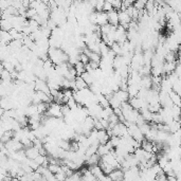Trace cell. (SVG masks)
I'll list each match as a JSON object with an SVG mask.
<instances>
[{"mask_svg": "<svg viewBox=\"0 0 181 181\" xmlns=\"http://www.w3.org/2000/svg\"><path fill=\"white\" fill-rule=\"evenodd\" d=\"M13 28L12 22L9 19H4V18H0V30H3V31H10Z\"/></svg>", "mask_w": 181, "mask_h": 181, "instance_id": "obj_11", "label": "cell"}, {"mask_svg": "<svg viewBox=\"0 0 181 181\" xmlns=\"http://www.w3.org/2000/svg\"><path fill=\"white\" fill-rule=\"evenodd\" d=\"M118 16H119V24L122 27H124L125 29L128 28V24L131 21V18L129 17V15L123 10H119L118 12Z\"/></svg>", "mask_w": 181, "mask_h": 181, "instance_id": "obj_3", "label": "cell"}, {"mask_svg": "<svg viewBox=\"0 0 181 181\" xmlns=\"http://www.w3.org/2000/svg\"><path fill=\"white\" fill-rule=\"evenodd\" d=\"M24 153H26V157L29 158V159H35V158L39 155V152H38V150L35 147V146L31 145L26 148Z\"/></svg>", "mask_w": 181, "mask_h": 181, "instance_id": "obj_8", "label": "cell"}, {"mask_svg": "<svg viewBox=\"0 0 181 181\" xmlns=\"http://www.w3.org/2000/svg\"><path fill=\"white\" fill-rule=\"evenodd\" d=\"M113 97L116 98H118L121 103L126 102L129 98V95H128V92L126 90H122V89H118L116 91L113 92Z\"/></svg>", "mask_w": 181, "mask_h": 181, "instance_id": "obj_6", "label": "cell"}, {"mask_svg": "<svg viewBox=\"0 0 181 181\" xmlns=\"http://www.w3.org/2000/svg\"><path fill=\"white\" fill-rule=\"evenodd\" d=\"M123 175H124V172H123L122 168H113L108 174L110 180H122Z\"/></svg>", "mask_w": 181, "mask_h": 181, "instance_id": "obj_7", "label": "cell"}, {"mask_svg": "<svg viewBox=\"0 0 181 181\" xmlns=\"http://www.w3.org/2000/svg\"><path fill=\"white\" fill-rule=\"evenodd\" d=\"M3 69H4V68H3V64H2V61H0V73L3 71Z\"/></svg>", "mask_w": 181, "mask_h": 181, "instance_id": "obj_17", "label": "cell"}, {"mask_svg": "<svg viewBox=\"0 0 181 181\" xmlns=\"http://www.w3.org/2000/svg\"><path fill=\"white\" fill-rule=\"evenodd\" d=\"M111 132L112 136H118V137H123L126 134H128L127 127L123 122H119L116 125H113L111 127Z\"/></svg>", "mask_w": 181, "mask_h": 181, "instance_id": "obj_2", "label": "cell"}, {"mask_svg": "<svg viewBox=\"0 0 181 181\" xmlns=\"http://www.w3.org/2000/svg\"><path fill=\"white\" fill-rule=\"evenodd\" d=\"M36 107H37V112L39 114H43L46 111H47L48 107H49V103H45V102H40L38 104H36Z\"/></svg>", "mask_w": 181, "mask_h": 181, "instance_id": "obj_14", "label": "cell"}, {"mask_svg": "<svg viewBox=\"0 0 181 181\" xmlns=\"http://www.w3.org/2000/svg\"><path fill=\"white\" fill-rule=\"evenodd\" d=\"M168 95H169V98H171V100L174 105H178V106H180V94L179 93L171 90L168 92Z\"/></svg>", "mask_w": 181, "mask_h": 181, "instance_id": "obj_12", "label": "cell"}, {"mask_svg": "<svg viewBox=\"0 0 181 181\" xmlns=\"http://www.w3.org/2000/svg\"><path fill=\"white\" fill-rule=\"evenodd\" d=\"M111 10H113L112 4L110 3V2H108V1L105 0L104 4H103V11H104V12H109V11H111Z\"/></svg>", "mask_w": 181, "mask_h": 181, "instance_id": "obj_16", "label": "cell"}, {"mask_svg": "<svg viewBox=\"0 0 181 181\" xmlns=\"http://www.w3.org/2000/svg\"><path fill=\"white\" fill-rule=\"evenodd\" d=\"M0 79H2V82H11L12 81V75H11L10 71L3 69V71L0 73Z\"/></svg>", "mask_w": 181, "mask_h": 181, "instance_id": "obj_15", "label": "cell"}, {"mask_svg": "<svg viewBox=\"0 0 181 181\" xmlns=\"http://www.w3.org/2000/svg\"><path fill=\"white\" fill-rule=\"evenodd\" d=\"M95 24L100 27L105 24H108L107 13L104 12V11H101V12H97V11H95Z\"/></svg>", "mask_w": 181, "mask_h": 181, "instance_id": "obj_5", "label": "cell"}, {"mask_svg": "<svg viewBox=\"0 0 181 181\" xmlns=\"http://www.w3.org/2000/svg\"><path fill=\"white\" fill-rule=\"evenodd\" d=\"M87 84L85 83V81L83 79H82L81 76H76L74 79V90L73 91H76V90H82V89L86 88Z\"/></svg>", "mask_w": 181, "mask_h": 181, "instance_id": "obj_9", "label": "cell"}, {"mask_svg": "<svg viewBox=\"0 0 181 181\" xmlns=\"http://www.w3.org/2000/svg\"><path fill=\"white\" fill-rule=\"evenodd\" d=\"M107 13V20H108V24L111 26L118 27L119 26V16H118V11L116 10H111Z\"/></svg>", "mask_w": 181, "mask_h": 181, "instance_id": "obj_4", "label": "cell"}, {"mask_svg": "<svg viewBox=\"0 0 181 181\" xmlns=\"http://www.w3.org/2000/svg\"><path fill=\"white\" fill-rule=\"evenodd\" d=\"M11 40H12V36L10 35V33L8 31L0 30V42L3 45H9Z\"/></svg>", "mask_w": 181, "mask_h": 181, "instance_id": "obj_10", "label": "cell"}, {"mask_svg": "<svg viewBox=\"0 0 181 181\" xmlns=\"http://www.w3.org/2000/svg\"><path fill=\"white\" fill-rule=\"evenodd\" d=\"M73 67H74L75 71H76V75L77 76H79V75L82 74V73H84L85 71H86V68H85V64H83L82 61H76V63L73 65Z\"/></svg>", "mask_w": 181, "mask_h": 181, "instance_id": "obj_13", "label": "cell"}, {"mask_svg": "<svg viewBox=\"0 0 181 181\" xmlns=\"http://www.w3.org/2000/svg\"><path fill=\"white\" fill-rule=\"evenodd\" d=\"M46 116H54V118H63V113L61 111V105L57 104V103L49 104V107L46 111Z\"/></svg>", "mask_w": 181, "mask_h": 181, "instance_id": "obj_1", "label": "cell"}]
</instances>
